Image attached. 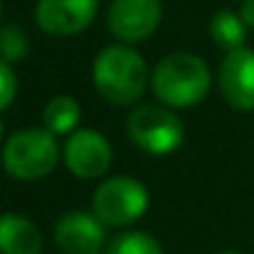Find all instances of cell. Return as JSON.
<instances>
[{"mask_svg":"<svg viewBox=\"0 0 254 254\" xmlns=\"http://www.w3.org/2000/svg\"><path fill=\"white\" fill-rule=\"evenodd\" d=\"M127 135L147 155H172L185 140L182 120L162 105H140L127 115Z\"/></svg>","mask_w":254,"mask_h":254,"instance_id":"4","label":"cell"},{"mask_svg":"<svg viewBox=\"0 0 254 254\" xmlns=\"http://www.w3.org/2000/svg\"><path fill=\"white\" fill-rule=\"evenodd\" d=\"M152 72H147L142 55L127 45H107L92 63L95 90L110 105H135L142 97Z\"/></svg>","mask_w":254,"mask_h":254,"instance_id":"1","label":"cell"},{"mask_svg":"<svg viewBox=\"0 0 254 254\" xmlns=\"http://www.w3.org/2000/svg\"><path fill=\"white\" fill-rule=\"evenodd\" d=\"M209 35L212 43L227 53L244 48V38H247V23L239 18V13L232 10H219L212 15L209 20Z\"/></svg>","mask_w":254,"mask_h":254,"instance_id":"13","label":"cell"},{"mask_svg":"<svg viewBox=\"0 0 254 254\" xmlns=\"http://www.w3.org/2000/svg\"><path fill=\"white\" fill-rule=\"evenodd\" d=\"M55 244L63 254H102L105 224L92 212H67L55 224Z\"/></svg>","mask_w":254,"mask_h":254,"instance_id":"10","label":"cell"},{"mask_svg":"<svg viewBox=\"0 0 254 254\" xmlns=\"http://www.w3.org/2000/svg\"><path fill=\"white\" fill-rule=\"evenodd\" d=\"M80 117H82V110H80V102L75 97L55 95L43 110V127L48 132H53L55 137L72 135L80 125Z\"/></svg>","mask_w":254,"mask_h":254,"instance_id":"12","label":"cell"},{"mask_svg":"<svg viewBox=\"0 0 254 254\" xmlns=\"http://www.w3.org/2000/svg\"><path fill=\"white\" fill-rule=\"evenodd\" d=\"M0 53H3V63H10V65L25 60L30 53L28 35L15 25H5L0 30Z\"/></svg>","mask_w":254,"mask_h":254,"instance_id":"15","label":"cell"},{"mask_svg":"<svg viewBox=\"0 0 254 254\" xmlns=\"http://www.w3.org/2000/svg\"><path fill=\"white\" fill-rule=\"evenodd\" d=\"M67 170L80 180L102 177L112 165V147L97 130H75L63 150Z\"/></svg>","mask_w":254,"mask_h":254,"instance_id":"7","label":"cell"},{"mask_svg":"<svg viewBox=\"0 0 254 254\" xmlns=\"http://www.w3.org/2000/svg\"><path fill=\"white\" fill-rule=\"evenodd\" d=\"M60 160L58 137L45 127H28L18 130L5 140L3 162L10 177L20 182H35L48 177Z\"/></svg>","mask_w":254,"mask_h":254,"instance_id":"3","label":"cell"},{"mask_svg":"<svg viewBox=\"0 0 254 254\" xmlns=\"http://www.w3.org/2000/svg\"><path fill=\"white\" fill-rule=\"evenodd\" d=\"M150 87L167 107H192L209 95L212 75L202 58L192 53H172L155 65Z\"/></svg>","mask_w":254,"mask_h":254,"instance_id":"2","label":"cell"},{"mask_svg":"<svg viewBox=\"0 0 254 254\" xmlns=\"http://www.w3.org/2000/svg\"><path fill=\"white\" fill-rule=\"evenodd\" d=\"M0 249L3 254H43V234L23 214L8 212L0 222Z\"/></svg>","mask_w":254,"mask_h":254,"instance_id":"11","label":"cell"},{"mask_svg":"<svg viewBox=\"0 0 254 254\" xmlns=\"http://www.w3.org/2000/svg\"><path fill=\"white\" fill-rule=\"evenodd\" d=\"M0 85H3V90H0V107L8 110L18 92V77H15L10 63H0Z\"/></svg>","mask_w":254,"mask_h":254,"instance_id":"16","label":"cell"},{"mask_svg":"<svg viewBox=\"0 0 254 254\" xmlns=\"http://www.w3.org/2000/svg\"><path fill=\"white\" fill-rule=\"evenodd\" d=\"M102 254H165V252L152 234L130 229V232L112 237Z\"/></svg>","mask_w":254,"mask_h":254,"instance_id":"14","label":"cell"},{"mask_svg":"<svg viewBox=\"0 0 254 254\" xmlns=\"http://www.w3.org/2000/svg\"><path fill=\"white\" fill-rule=\"evenodd\" d=\"M239 18L247 23V28H254V0H242Z\"/></svg>","mask_w":254,"mask_h":254,"instance_id":"17","label":"cell"},{"mask_svg":"<svg viewBox=\"0 0 254 254\" xmlns=\"http://www.w3.org/2000/svg\"><path fill=\"white\" fill-rule=\"evenodd\" d=\"M217 254H239V252H232V249H227V252H217Z\"/></svg>","mask_w":254,"mask_h":254,"instance_id":"18","label":"cell"},{"mask_svg":"<svg viewBox=\"0 0 254 254\" xmlns=\"http://www.w3.org/2000/svg\"><path fill=\"white\" fill-rule=\"evenodd\" d=\"M150 207L147 187L135 177H110L92 194V214L105 227H127L145 217Z\"/></svg>","mask_w":254,"mask_h":254,"instance_id":"5","label":"cell"},{"mask_svg":"<svg viewBox=\"0 0 254 254\" xmlns=\"http://www.w3.org/2000/svg\"><path fill=\"white\" fill-rule=\"evenodd\" d=\"M162 23L160 0H112L107 28L120 43H142Z\"/></svg>","mask_w":254,"mask_h":254,"instance_id":"6","label":"cell"},{"mask_svg":"<svg viewBox=\"0 0 254 254\" xmlns=\"http://www.w3.org/2000/svg\"><path fill=\"white\" fill-rule=\"evenodd\" d=\"M219 90L234 110H254V50L239 48L224 55L219 65Z\"/></svg>","mask_w":254,"mask_h":254,"instance_id":"9","label":"cell"},{"mask_svg":"<svg viewBox=\"0 0 254 254\" xmlns=\"http://www.w3.org/2000/svg\"><path fill=\"white\" fill-rule=\"evenodd\" d=\"M97 13V0H38L35 23L53 38H70L82 33Z\"/></svg>","mask_w":254,"mask_h":254,"instance_id":"8","label":"cell"}]
</instances>
